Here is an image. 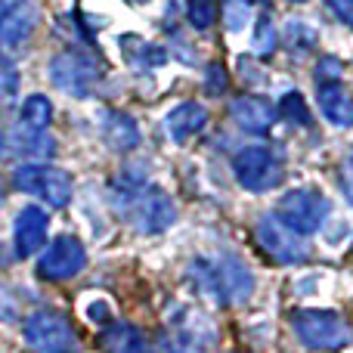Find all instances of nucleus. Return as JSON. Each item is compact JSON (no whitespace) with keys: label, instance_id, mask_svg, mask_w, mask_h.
Returning <instances> with one entry per match:
<instances>
[{"label":"nucleus","instance_id":"nucleus-1","mask_svg":"<svg viewBox=\"0 0 353 353\" xmlns=\"http://www.w3.org/2000/svg\"><path fill=\"white\" fill-rule=\"evenodd\" d=\"M192 276L199 282V288L205 292V298H211L214 304H242L254 292L251 273L239 261H232V257H223L220 263L195 261Z\"/></svg>","mask_w":353,"mask_h":353},{"label":"nucleus","instance_id":"nucleus-2","mask_svg":"<svg viewBox=\"0 0 353 353\" xmlns=\"http://www.w3.org/2000/svg\"><path fill=\"white\" fill-rule=\"evenodd\" d=\"M292 329L310 350H341L353 338L350 325L332 310H298L292 316Z\"/></svg>","mask_w":353,"mask_h":353},{"label":"nucleus","instance_id":"nucleus-3","mask_svg":"<svg viewBox=\"0 0 353 353\" xmlns=\"http://www.w3.org/2000/svg\"><path fill=\"white\" fill-rule=\"evenodd\" d=\"M50 81L59 87L62 93L74 99H87L93 97V90L103 81V68L93 56L81 53V50H65L50 62Z\"/></svg>","mask_w":353,"mask_h":353},{"label":"nucleus","instance_id":"nucleus-4","mask_svg":"<svg viewBox=\"0 0 353 353\" xmlns=\"http://www.w3.org/2000/svg\"><path fill=\"white\" fill-rule=\"evenodd\" d=\"M329 211L332 205L323 192H316V189H292V192H285L279 199L276 217L298 236H313L325 223Z\"/></svg>","mask_w":353,"mask_h":353},{"label":"nucleus","instance_id":"nucleus-5","mask_svg":"<svg viewBox=\"0 0 353 353\" xmlns=\"http://www.w3.org/2000/svg\"><path fill=\"white\" fill-rule=\"evenodd\" d=\"M25 344L34 353H74L78 350V335L72 323L56 310H37L25 319Z\"/></svg>","mask_w":353,"mask_h":353},{"label":"nucleus","instance_id":"nucleus-6","mask_svg":"<svg viewBox=\"0 0 353 353\" xmlns=\"http://www.w3.org/2000/svg\"><path fill=\"white\" fill-rule=\"evenodd\" d=\"M12 183L16 189L34 195V199L47 201L50 208H65L72 201V176H68L62 168L53 165H22L12 174Z\"/></svg>","mask_w":353,"mask_h":353},{"label":"nucleus","instance_id":"nucleus-7","mask_svg":"<svg viewBox=\"0 0 353 353\" xmlns=\"http://www.w3.org/2000/svg\"><path fill=\"white\" fill-rule=\"evenodd\" d=\"M232 168H236V180L251 192H270L285 176V161L267 146H245Z\"/></svg>","mask_w":353,"mask_h":353},{"label":"nucleus","instance_id":"nucleus-8","mask_svg":"<svg viewBox=\"0 0 353 353\" xmlns=\"http://www.w3.org/2000/svg\"><path fill=\"white\" fill-rule=\"evenodd\" d=\"M254 239L263 254L276 263H301L307 257V248H304V242H301L304 236L292 232L276 214H267V217L257 220Z\"/></svg>","mask_w":353,"mask_h":353},{"label":"nucleus","instance_id":"nucleus-9","mask_svg":"<svg viewBox=\"0 0 353 353\" xmlns=\"http://www.w3.org/2000/svg\"><path fill=\"white\" fill-rule=\"evenodd\" d=\"M87 263L84 245L74 236H56L53 245L43 251V257L37 261V279L43 282H65L72 276H78Z\"/></svg>","mask_w":353,"mask_h":353},{"label":"nucleus","instance_id":"nucleus-10","mask_svg":"<svg viewBox=\"0 0 353 353\" xmlns=\"http://www.w3.org/2000/svg\"><path fill=\"white\" fill-rule=\"evenodd\" d=\"M214 344V325L199 310H180L165 335L168 353H205Z\"/></svg>","mask_w":353,"mask_h":353},{"label":"nucleus","instance_id":"nucleus-11","mask_svg":"<svg viewBox=\"0 0 353 353\" xmlns=\"http://www.w3.org/2000/svg\"><path fill=\"white\" fill-rule=\"evenodd\" d=\"M130 195L134 201L128 205V217L140 232H161L174 223V201L161 189H134Z\"/></svg>","mask_w":353,"mask_h":353},{"label":"nucleus","instance_id":"nucleus-12","mask_svg":"<svg viewBox=\"0 0 353 353\" xmlns=\"http://www.w3.org/2000/svg\"><path fill=\"white\" fill-rule=\"evenodd\" d=\"M41 25L34 0H0V47H22Z\"/></svg>","mask_w":353,"mask_h":353},{"label":"nucleus","instance_id":"nucleus-13","mask_svg":"<svg viewBox=\"0 0 353 353\" xmlns=\"http://www.w3.org/2000/svg\"><path fill=\"white\" fill-rule=\"evenodd\" d=\"M47 226H50L47 211H41L37 205L22 208L19 217H16V230H12L16 254L19 257H34L37 251L43 248V242H47Z\"/></svg>","mask_w":353,"mask_h":353},{"label":"nucleus","instance_id":"nucleus-14","mask_svg":"<svg viewBox=\"0 0 353 353\" xmlns=\"http://www.w3.org/2000/svg\"><path fill=\"white\" fill-rule=\"evenodd\" d=\"M230 115H232V121L242 130H248V134H267L276 124L273 103L263 97H239L236 103H232Z\"/></svg>","mask_w":353,"mask_h":353},{"label":"nucleus","instance_id":"nucleus-15","mask_svg":"<svg viewBox=\"0 0 353 353\" xmlns=\"http://www.w3.org/2000/svg\"><path fill=\"white\" fill-rule=\"evenodd\" d=\"M99 130H103L105 143H109L115 152H130V149L140 146V128H137V121L130 115H124V112H103V118H99Z\"/></svg>","mask_w":353,"mask_h":353},{"label":"nucleus","instance_id":"nucleus-16","mask_svg":"<svg viewBox=\"0 0 353 353\" xmlns=\"http://www.w3.org/2000/svg\"><path fill=\"white\" fill-rule=\"evenodd\" d=\"M316 99H319L323 115L329 118L332 124H338V128H353V97L338 81H319Z\"/></svg>","mask_w":353,"mask_h":353},{"label":"nucleus","instance_id":"nucleus-17","mask_svg":"<svg viewBox=\"0 0 353 353\" xmlns=\"http://www.w3.org/2000/svg\"><path fill=\"white\" fill-rule=\"evenodd\" d=\"M103 347L105 353H155L152 341L137 325H128V323L109 325L103 332Z\"/></svg>","mask_w":353,"mask_h":353},{"label":"nucleus","instance_id":"nucleus-18","mask_svg":"<svg viewBox=\"0 0 353 353\" xmlns=\"http://www.w3.org/2000/svg\"><path fill=\"white\" fill-rule=\"evenodd\" d=\"M208 121V112L201 103H180L174 112H168V134L174 137L176 143H186L192 134H199Z\"/></svg>","mask_w":353,"mask_h":353},{"label":"nucleus","instance_id":"nucleus-19","mask_svg":"<svg viewBox=\"0 0 353 353\" xmlns=\"http://www.w3.org/2000/svg\"><path fill=\"white\" fill-rule=\"evenodd\" d=\"M12 149H16L22 159H31V161H43L56 152V143L47 130H37V128H19L12 134Z\"/></svg>","mask_w":353,"mask_h":353},{"label":"nucleus","instance_id":"nucleus-20","mask_svg":"<svg viewBox=\"0 0 353 353\" xmlns=\"http://www.w3.org/2000/svg\"><path fill=\"white\" fill-rule=\"evenodd\" d=\"M53 121V105H50L47 97L34 93L22 103V124L25 128H37V130H47V124Z\"/></svg>","mask_w":353,"mask_h":353},{"label":"nucleus","instance_id":"nucleus-21","mask_svg":"<svg viewBox=\"0 0 353 353\" xmlns=\"http://www.w3.org/2000/svg\"><path fill=\"white\" fill-rule=\"evenodd\" d=\"M186 19L201 31L211 28L217 19V3L214 0H186Z\"/></svg>","mask_w":353,"mask_h":353},{"label":"nucleus","instance_id":"nucleus-22","mask_svg":"<svg viewBox=\"0 0 353 353\" xmlns=\"http://www.w3.org/2000/svg\"><path fill=\"white\" fill-rule=\"evenodd\" d=\"M254 50L261 56H270L276 50V28H273V16H270V6H263L261 22H257V37H254Z\"/></svg>","mask_w":353,"mask_h":353},{"label":"nucleus","instance_id":"nucleus-23","mask_svg":"<svg viewBox=\"0 0 353 353\" xmlns=\"http://www.w3.org/2000/svg\"><path fill=\"white\" fill-rule=\"evenodd\" d=\"M279 109H282V115L288 118V121H294V124H310V112H307V103H304V97L301 93H285L282 97V103H279Z\"/></svg>","mask_w":353,"mask_h":353},{"label":"nucleus","instance_id":"nucleus-24","mask_svg":"<svg viewBox=\"0 0 353 353\" xmlns=\"http://www.w3.org/2000/svg\"><path fill=\"white\" fill-rule=\"evenodd\" d=\"M248 16H251V3H248V0H226L223 19H226V28H230V31H242L245 25H248Z\"/></svg>","mask_w":353,"mask_h":353},{"label":"nucleus","instance_id":"nucleus-25","mask_svg":"<svg viewBox=\"0 0 353 353\" xmlns=\"http://www.w3.org/2000/svg\"><path fill=\"white\" fill-rule=\"evenodd\" d=\"M205 90L211 93V97H220V93L226 90V72L220 62H211V68H208V78H205Z\"/></svg>","mask_w":353,"mask_h":353},{"label":"nucleus","instance_id":"nucleus-26","mask_svg":"<svg viewBox=\"0 0 353 353\" xmlns=\"http://www.w3.org/2000/svg\"><path fill=\"white\" fill-rule=\"evenodd\" d=\"M325 3L335 12V19H341L344 25H353V0H325Z\"/></svg>","mask_w":353,"mask_h":353},{"label":"nucleus","instance_id":"nucleus-27","mask_svg":"<svg viewBox=\"0 0 353 353\" xmlns=\"http://www.w3.org/2000/svg\"><path fill=\"white\" fill-rule=\"evenodd\" d=\"M19 316V307H16V301L10 298V294L0 288V323H12V319Z\"/></svg>","mask_w":353,"mask_h":353},{"label":"nucleus","instance_id":"nucleus-28","mask_svg":"<svg viewBox=\"0 0 353 353\" xmlns=\"http://www.w3.org/2000/svg\"><path fill=\"white\" fill-rule=\"evenodd\" d=\"M338 74H341V65L335 59H323V65L316 68V81H338Z\"/></svg>","mask_w":353,"mask_h":353},{"label":"nucleus","instance_id":"nucleus-29","mask_svg":"<svg viewBox=\"0 0 353 353\" xmlns=\"http://www.w3.org/2000/svg\"><path fill=\"white\" fill-rule=\"evenodd\" d=\"M105 304H93L90 307V319H97V323H103V319H105Z\"/></svg>","mask_w":353,"mask_h":353},{"label":"nucleus","instance_id":"nucleus-30","mask_svg":"<svg viewBox=\"0 0 353 353\" xmlns=\"http://www.w3.org/2000/svg\"><path fill=\"white\" fill-rule=\"evenodd\" d=\"M0 146H3V130H0Z\"/></svg>","mask_w":353,"mask_h":353},{"label":"nucleus","instance_id":"nucleus-31","mask_svg":"<svg viewBox=\"0 0 353 353\" xmlns=\"http://www.w3.org/2000/svg\"><path fill=\"white\" fill-rule=\"evenodd\" d=\"M0 201H3V189H0Z\"/></svg>","mask_w":353,"mask_h":353},{"label":"nucleus","instance_id":"nucleus-32","mask_svg":"<svg viewBox=\"0 0 353 353\" xmlns=\"http://www.w3.org/2000/svg\"><path fill=\"white\" fill-rule=\"evenodd\" d=\"M350 171H353V159H350Z\"/></svg>","mask_w":353,"mask_h":353},{"label":"nucleus","instance_id":"nucleus-33","mask_svg":"<svg viewBox=\"0 0 353 353\" xmlns=\"http://www.w3.org/2000/svg\"><path fill=\"white\" fill-rule=\"evenodd\" d=\"M294 3H304V0H294Z\"/></svg>","mask_w":353,"mask_h":353}]
</instances>
